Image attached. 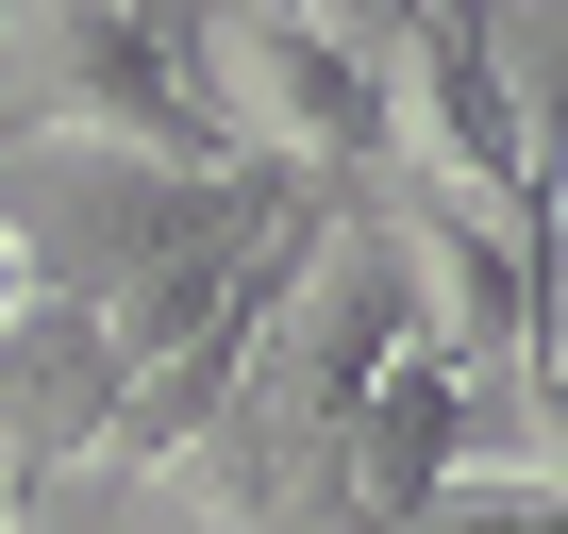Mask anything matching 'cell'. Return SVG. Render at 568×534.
Returning a JSON list of instances; mask_svg holds the SVG:
<instances>
[{"label": "cell", "instance_id": "1", "mask_svg": "<svg viewBox=\"0 0 568 534\" xmlns=\"http://www.w3.org/2000/svg\"><path fill=\"white\" fill-rule=\"evenodd\" d=\"M234 201V167L134 151V134H0V234L51 301H101L118 267H151L168 234H201Z\"/></svg>", "mask_w": 568, "mask_h": 534}, {"label": "cell", "instance_id": "2", "mask_svg": "<svg viewBox=\"0 0 568 534\" xmlns=\"http://www.w3.org/2000/svg\"><path fill=\"white\" fill-rule=\"evenodd\" d=\"M34 301H51V285H34V267H18V234H0V335H18Z\"/></svg>", "mask_w": 568, "mask_h": 534}]
</instances>
